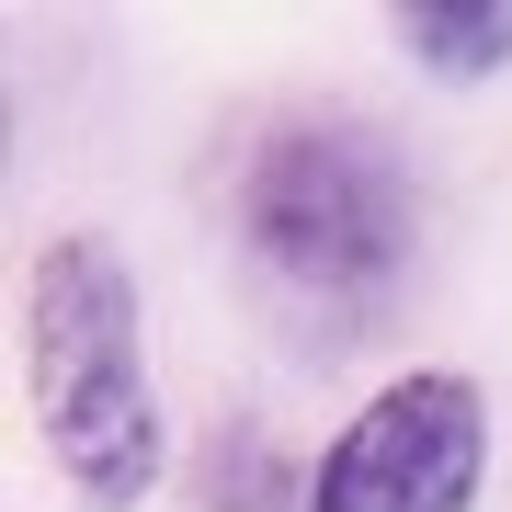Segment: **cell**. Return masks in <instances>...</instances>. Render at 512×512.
<instances>
[{"label": "cell", "mask_w": 512, "mask_h": 512, "mask_svg": "<svg viewBox=\"0 0 512 512\" xmlns=\"http://www.w3.org/2000/svg\"><path fill=\"white\" fill-rule=\"evenodd\" d=\"M23 365H35V421L46 456L92 512H137L171 478V421L160 376H148V319L137 274L114 262V239L69 228L35 251V296H23Z\"/></svg>", "instance_id": "1"}, {"label": "cell", "mask_w": 512, "mask_h": 512, "mask_svg": "<svg viewBox=\"0 0 512 512\" xmlns=\"http://www.w3.org/2000/svg\"><path fill=\"white\" fill-rule=\"evenodd\" d=\"M239 251L296 342L376 330L387 285L410 274V183L353 126H285L239 171Z\"/></svg>", "instance_id": "2"}, {"label": "cell", "mask_w": 512, "mask_h": 512, "mask_svg": "<svg viewBox=\"0 0 512 512\" xmlns=\"http://www.w3.org/2000/svg\"><path fill=\"white\" fill-rule=\"evenodd\" d=\"M478 478H490V399H478V376L410 365L319 444L296 501L308 512H478Z\"/></svg>", "instance_id": "3"}, {"label": "cell", "mask_w": 512, "mask_h": 512, "mask_svg": "<svg viewBox=\"0 0 512 512\" xmlns=\"http://www.w3.org/2000/svg\"><path fill=\"white\" fill-rule=\"evenodd\" d=\"M399 46L433 80H501L512 69V0H410Z\"/></svg>", "instance_id": "4"}]
</instances>
